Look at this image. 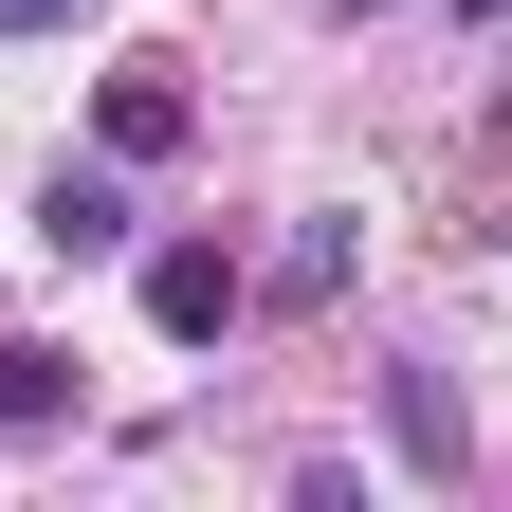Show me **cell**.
Wrapping results in <instances>:
<instances>
[{
  "instance_id": "obj_4",
  "label": "cell",
  "mask_w": 512,
  "mask_h": 512,
  "mask_svg": "<svg viewBox=\"0 0 512 512\" xmlns=\"http://www.w3.org/2000/svg\"><path fill=\"white\" fill-rule=\"evenodd\" d=\"M37 238H55V256H110V238H128V202H110V183H55V220H37Z\"/></svg>"
},
{
  "instance_id": "obj_1",
  "label": "cell",
  "mask_w": 512,
  "mask_h": 512,
  "mask_svg": "<svg viewBox=\"0 0 512 512\" xmlns=\"http://www.w3.org/2000/svg\"><path fill=\"white\" fill-rule=\"evenodd\" d=\"M238 293H256V275H238L220 238H165V256H147V330H165V348H220Z\"/></svg>"
},
{
  "instance_id": "obj_2",
  "label": "cell",
  "mask_w": 512,
  "mask_h": 512,
  "mask_svg": "<svg viewBox=\"0 0 512 512\" xmlns=\"http://www.w3.org/2000/svg\"><path fill=\"white\" fill-rule=\"evenodd\" d=\"M92 128H110V165H165L183 128H202V92H183V55H128V74L92 92Z\"/></svg>"
},
{
  "instance_id": "obj_3",
  "label": "cell",
  "mask_w": 512,
  "mask_h": 512,
  "mask_svg": "<svg viewBox=\"0 0 512 512\" xmlns=\"http://www.w3.org/2000/svg\"><path fill=\"white\" fill-rule=\"evenodd\" d=\"M74 421V348H0V439H55Z\"/></svg>"
},
{
  "instance_id": "obj_5",
  "label": "cell",
  "mask_w": 512,
  "mask_h": 512,
  "mask_svg": "<svg viewBox=\"0 0 512 512\" xmlns=\"http://www.w3.org/2000/svg\"><path fill=\"white\" fill-rule=\"evenodd\" d=\"M37 19H92V0H0V37H37Z\"/></svg>"
}]
</instances>
